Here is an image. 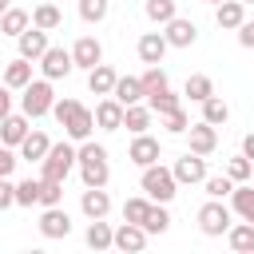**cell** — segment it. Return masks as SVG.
I'll return each instance as SVG.
<instances>
[{
	"label": "cell",
	"mask_w": 254,
	"mask_h": 254,
	"mask_svg": "<svg viewBox=\"0 0 254 254\" xmlns=\"http://www.w3.org/2000/svg\"><path fill=\"white\" fill-rule=\"evenodd\" d=\"M64 131H67V139H75V143H87L91 139V131H95V115L79 103L75 111H71V119L64 123Z\"/></svg>",
	"instance_id": "8fae6325"
},
{
	"label": "cell",
	"mask_w": 254,
	"mask_h": 254,
	"mask_svg": "<svg viewBox=\"0 0 254 254\" xmlns=\"http://www.w3.org/2000/svg\"><path fill=\"white\" fill-rule=\"evenodd\" d=\"M16 44H20V60H28V64L40 60V56L52 48V44H48V32H40V28H28L24 36H16Z\"/></svg>",
	"instance_id": "5bb4252c"
},
{
	"label": "cell",
	"mask_w": 254,
	"mask_h": 254,
	"mask_svg": "<svg viewBox=\"0 0 254 254\" xmlns=\"http://www.w3.org/2000/svg\"><path fill=\"white\" fill-rule=\"evenodd\" d=\"M171 175H175V183L179 187H190V183H206V159H198V155H183V159H175V167H171Z\"/></svg>",
	"instance_id": "52a82bcc"
},
{
	"label": "cell",
	"mask_w": 254,
	"mask_h": 254,
	"mask_svg": "<svg viewBox=\"0 0 254 254\" xmlns=\"http://www.w3.org/2000/svg\"><path fill=\"white\" fill-rule=\"evenodd\" d=\"M28 83H32V64H28V60H12V64L4 67V87H20V91H24Z\"/></svg>",
	"instance_id": "f546056e"
},
{
	"label": "cell",
	"mask_w": 254,
	"mask_h": 254,
	"mask_svg": "<svg viewBox=\"0 0 254 254\" xmlns=\"http://www.w3.org/2000/svg\"><path fill=\"white\" fill-rule=\"evenodd\" d=\"M147 107H151V115H159V119H163V115L179 111V107H183V99L167 87V91H159V95H147Z\"/></svg>",
	"instance_id": "1f68e13d"
},
{
	"label": "cell",
	"mask_w": 254,
	"mask_h": 254,
	"mask_svg": "<svg viewBox=\"0 0 254 254\" xmlns=\"http://www.w3.org/2000/svg\"><path fill=\"white\" fill-rule=\"evenodd\" d=\"M143 12H147L151 24H171V20L179 16V4H175V0H147Z\"/></svg>",
	"instance_id": "4dcf8cb0"
},
{
	"label": "cell",
	"mask_w": 254,
	"mask_h": 254,
	"mask_svg": "<svg viewBox=\"0 0 254 254\" xmlns=\"http://www.w3.org/2000/svg\"><path fill=\"white\" fill-rule=\"evenodd\" d=\"M226 119H230V107H226V103H222V99H218V95H210V99H206V103H202V123H206V127H214V131H218V127H222V123H226Z\"/></svg>",
	"instance_id": "d6a6232c"
},
{
	"label": "cell",
	"mask_w": 254,
	"mask_h": 254,
	"mask_svg": "<svg viewBox=\"0 0 254 254\" xmlns=\"http://www.w3.org/2000/svg\"><path fill=\"white\" fill-rule=\"evenodd\" d=\"M214 20H218V28H242V20H246V4H238V0H226V4H218L214 8Z\"/></svg>",
	"instance_id": "d4e9b609"
},
{
	"label": "cell",
	"mask_w": 254,
	"mask_h": 254,
	"mask_svg": "<svg viewBox=\"0 0 254 254\" xmlns=\"http://www.w3.org/2000/svg\"><path fill=\"white\" fill-rule=\"evenodd\" d=\"M238 44H242V48H254V20H242V28H238Z\"/></svg>",
	"instance_id": "bcb514c9"
},
{
	"label": "cell",
	"mask_w": 254,
	"mask_h": 254,
	"mask_svg": "<svg viewBox=\"0 0 254 254\" xmlns=\"http://www.w3.org/2000/svg\"><path fill=\"white\" fill-rule=\"evenodd\" d=\"M234 222H230V206H222V202H202L198 206V230L206 234V238H218V234H226Z\"/></svg>",
	"instance_id": "5b68a950"
},
{
	"label": "cell",
	"mask_w": 254,
	"mask_h": 254,
	"mask_svg": "<svg viewBox=\"0 0 254 254\" xmlns=\"http://www.w3.org/2000/svg\"><path fill=\"white\" fill-rule=\"evenodd\" d=\"M230 202H234V214L254 226V187H250V183H238V187L230 190Z\"/></svg>",
	"instance_id": "7402d4cb"
},
{
	"label": "cell",
	"mask_w": 254,
	"mask_h": 254,
	"mask_svg": "<svg viewBox=\"0 0 254 254\" xmlns=\"http://www.w3.org/2000/svg\"><path fill=\"white\" fill-rule=\"evenodd\" d=\"M99 64H103V44H99L95 36H79V40L71 44V67L91 71V67H99Z\"/></svg>",
	"instance_id": "8992f818"
},
{
	"label": "cell",
	"mask_w": 254,
	"mask_h": 254,
	"mask_svg": "<svg viewBox=\"0 0 254 254\" xmlns=\"http://www.w3.org/2000/svg\"><path fill=\"white\" fill-rule=\"evenodd\" d=\"M187 139H190V155H198V159H206V155L218 147V131L206 127V123H190Z\"/></svg>",
	"instance_id": "7c38bea8"
},
{
	"label": "cell",
	"mask_w": 254,
	"mask_h": 254,
	"mask_svg": "<svg viewBox=\"0 0 254 254\" xmlns=\"http://www.w3.org/2000/svg\"><path fill=\"white\" fill-rule=\"evenodd\" d=\"M75 163H79V179H83V187L87 190H103L107 187V179H111V167H107V151L99 147V143H79L75 147Z\"/></svg>",
	"instance_id": "6da1fadb"
},
{
	"label": "cell",
	"mask_w": 254,
	"mask_h": 254,
	"mask_svg": "<svg viewBox=\"0 0 254 254\" xmlns=\"http://www.w3.org/2000/svg\"><path fill=\"white\" fill-rule=\"evenodd\" d=\"M163 56H167V40H163V32H143V36H139V60L151 64V67H159Z\"/></svg>",
	"instance_id": "9a60e30c"
},
{
	"label": "cell",
	"mask_w": 254,
	"mask_h": 254,
	"mask_svg": "<svg viewBox=\"0 0 254 254\" xmlns=\"http://www.w3.org/2000/svg\"><path fill=\"white\" fill-rule=\"evenodd\" d=\"M60 202H64V183H40V206L52 210Z\"/></svg>",
	"instance_id": "b9f144b4"
},
{
	"label": "cell",
	"mask_w": 254,
	"mask_h": 254,
	"mask_svg": "<svg viewBox=\"0 0 254 254\" xmlns=\"http://www.w3.org/2000/svg\"><path fill=\"white\" fill-rule=\"evenodd\" d=\"M28 254H48V250H28Z\"/></svg>",
	"instance_id": "816d5d0a"
},
{
	"label": "cell",
	"mask_w": 254,
	"mask_h": 254,
	"mask_svg": "<svg viewBox=\"0 0 254 254\" xmlns=\"http://www.w3.org/2000/svg\"><path fill=\"white\" fill-rule=\"evenodd\" d=\"M115 79H119V75H115V67H107V64H99V67L87 71V87H91L95 95H103V99L115 91Z\"/></svg>",
	"instance_id": "603a6c76"
},
{
	"label": "cell",
	"mask_w": 254,
	"mask_h": 254,
	"mask_svg": "<svg viewBox=\"0 0 254 254\" xmlns=\"http://www.w3.org/2000/svg\"><path fill=\"white\" fill-rule=\"evenodd\" d=\"M52 103H56L52 83H48V79H32V83L24 87V95H20V115L40 119V115H48V111H52Z\"/></svg>",
	"instance_id": "277c9868"
},
{
	"label": "cell",
	"mask_w": 254,
	"mask_h": 254,
	"mask_svg": "<svg viewBox=\"0 0 254 254\" xmlns=\"http://www.w3.org/2000/svg\"><path fill=\"white\" fill-rule=\"evenodd\" d=\"M79 210H83L91 222H95V218H107V210H111V194H107V190H83Z\"/></svg>",
	"instance_id": "ffe728a7"
},
{
	"label": "cell",
	"mask_w": 254,
	"mask_h": 254,
	"mask_svg": "<svg viewBox=\"0 0 254 254\" xmlns=\"http://www.w3.org/2000/svg\"><path fill=\"white\" fill-rule=\"evenodd\" d=\"M36 202H40V179L16 183V206H36Z\"/></svg>",
	"instance_id": "ab89813d"
},
{
	"label": "cell",
	"mask_w": 254,
	"mask_h": 254,
	"mask_svg": "<svg viewBox=\"0 0 254 254\" xmlns=\"http://www.w3.org/2000/svg\"><path fill=\"white\" fill-rule=\"evenodd\" d=\"M238 4H254V0H238Z\"/></svg>",
	"instance_id": "11a10c76"
},
{
	"label": "cell",
	"mask_w": 254,
	"mask_h": 254,
	"mask_svg": "<svg viewBox=\"0 0 254 254\" xmlns=\"http://www.w3.org/2000/svg\"><path fill=\"white\" fill-rule=\"evenodd\" d=\"M143 246H147V230H143V226H131V222H123V226L115 230V242H111V250H123V254H143Z\"/></svg>",
	"instance_id": "30bf717a"
},
{
	"label": "cell",
	"mask_w": 254,
	"mask_h": 254,
	"mask_svg": "<svg viewBox=\"0 0 254 254\" xmlns=\"http://www.w3.org/2000/svg\"><path fill=\"white\" fill-rule=\"evenodd\" d=\"M107 12H111V0H79V16H83V24H99V20H107Z\"/></svg>",
	"instance_id": "8d00e7d4"
},
{
	"label": "cell",
	"mask_w": 254,
	"mask_h": 254,
	"mask_svg": "<svg viewBox=\"0 0 254 254\" xmlns=\"http://www.w3.org/2000/svg\"><path fill=\"white\" fill-rule=\"evenodd\" d=\"M8 206H16V183L0 179V210H8Z\"/></svg>",
	"instance_id": "f6af8a7d"
},
{
	"label": "cell",
	"mask_w": 254,
	"mask_h": 254,
	"mask_svg": "<svg viewBox=\"0 0 254 254\" xmlns=\"http://www.w3.org/2000/svg\"><path fill=\"white\" fill-rule=\"evenodd\" d=\"M12 115V95H8V87H0V123Z\"/></svg>",
	"instance_id": "c3c4849f"
},
{
	"label": "cell",
	"mask_w": 254,
	"mask_h": 254,
	"mask_svg": "<svg viewBox=\"0 0 254 254\" xmlns=\"http://www.w3.org/2000/svg\"><path fill=\"white\" fill-rule=\"evenodd\" d=\"M64 24V12L56 8V4H40L36 12H32V28H40V32H56Z\"/></svg>",
	"instance_id": "f1b7e54d"
},
{
	"label": "cell",
	"mask_w": 254,
	"mask_h": 254,
	"mask_svg": "<svg viewBox=\"0 0 254 254\" xmlns=\"http://www.w3.org/2000/svg\"><path fill=\"white\" fill-rule=\"evenodd\" d=\"M163 127H167L171 135H187V131H190V119H187V111L179 107V111H171V115H163Z\"/></svg>",
	"instance_id": "7bdbcfd3"
},
{
	"label": "cell",
	"mask_w": 254,
	"mask_h": 254,
	"mask_svg": "<svg viewBox=\"0 0 254 254\" xmlns=\"http://www.w3.org/2000/svg\"><path fill=\"white\" fill-rule=\"evenodd\" d=\"M226 238H230V254H254V226H250V222L230 226Z\"/></svg>",
	"instance_id": "484cf974"
},
{
	"label": "cell",
	"mask_w": 254,
	"mask_h": 254,
	"mask_svg": "<svg viewBox=\"0 0 254 254\" xmlns=\"http://www.w3.org/2000/svg\"><path fill=\"white\" fill-rule=\"evenodd\" d=\"M127 159H131L135 167H155V163H159V139H151V135H135Z\"/></svg>",
	"instance_id": "2e32d148"
},
{
	"label": "cell",
	"mask_w": 254,
	"mask_h": 254,
	"mask_svg": "<svg viewBox=\"0 0 254 254\" xmlns=\"http://www.w3.org/2000/svg\"><path fill=\"white\" fill-rule=\"evenodd\" d=\"M183 95H190L194 103H206V99L214 95V83H210V75H190V79H187V87H183Z\"/></svg>",
	"instance_id": "836d02e7"
},
{
	"label": "cell",
	"mask_w": 254,
	"mask_h": 254,
	"mask_svg": "<svg viewBox=\"0 0 254 254\" xmlns=\"http://www.w3.org/2000/svg\"><path fill=\"white\" fill-rule=\"evenodd\" d=\"M202 187H206V194H210L214 202H222V198L234 190V183H230L226 175H206V183H202Z\"/></svg>",
	"instance_id": "60d3db41"
},
{
	"label": "cell",
	"mask_w": 254,
	"mask_h": 254,
	"mask_svg": "<svg viewBox=\"0 0 254 254\" xmlns=\"http://www.w3.org/2000/svg\"><path fill=\"white\" fill-rule=\"evenodd\" d=\"M210 4H214V8H218V4H226V0H210Z\"/></svg>",
	"instance_id": "f5cc1de1"
},
{
	"label": "cell",
	"mask_w": 254,
	"mask_h": 254,
	"mask_svg": "<svg viewBox=\"0 0 254 254\" xmlns=\"http://www.w3.org/2000/svg\"><path fill=\"white\" fill-rule=\"evenodd\" d=\"M147 210H151V198H127V202H123V222H131V226H143Z\"/></svg>",
	"instance_id": "74e56055"
},
{
	"label": "cell",
	"mask_w": 254,
	"mask_h": 254,
	"mask_svg": "<svg viewBox=\"0 0 254 254\" xmlns=\"http://www.w3.org/2000/svg\"><path fill=\"white\" fill-rule=\"evenodd\" d=\"M167 32H163V40H167V48H190L194 40H198V28H194V20H183V16H175L171 24H163Z\"/></svg>",
	"instance_id": "9c48e42d"
},
{
	"label": "cell",
	"mask_w": 254,
	"mask_h": 254,
	"mask_svg": "<svg viewBox=\"0 0 254 254\" xmlns=\"http://www.w3.org/2000/svg\"><path fill=\"white\" fill-rule=\"evenodd\" d=\"M40 71H44V79H48V83H52V79L71 75V52H64V48H48V52L40 56Z\"/></svg>",
	"instance_id": "ba28073f"
},
{
	"label": "cell",
	"mask_w": 254,
	"mask_h": 254,
	"mask_svg": "<svg viewBox=\"0 0 254 254\" xmlns=\"http://www.w3.org/2000/svg\"><path fill=\"white\" fill-rule=\"evenodd\" d=\"M75 107H79L75 99H56V103H52V115H56V123L64 127V123L71 119V111H75Z\"/></svg>",
	"instance_id": "ee69618b"
},
{
	"label": "cell",
	"mask_w": 254,
	"mask_h": 254,
	"mask_svg": "<svg viewBox=\"0 0 254 254\" xmlns=\"http://www.w3.org/2000/svg\"><path fill=\"white\" fill-rule=\"evenodd\" d=\"M250 179H254V175H250ZM250 187H254V183H250Z\"/></svg>",
	"instance_id": "9f6ffc18"
},
{
	"label": "cell",
	"mask_w": 254,
	"mask_h": 254,
	"mask_svg": "<svg viewBox=\"0 0 254 254\" xmlns=\"http://www.w3.org/2000/svg\"><path fill=\"white\" fill-rule=\"evenodd\" d=\"M167 226H171V214H167L159 202H151V210H147V218H143V230H147V234H167Z\"/></svg>",
	"instance_id": "d590c367"
},
{
	"label": "cell",
	"mask_w": 254,
	"mask_h": 254,
	"mask_svg": "<svg viewBox=\"0 0 254 254\" xmlns=\"http://www.w3.org/2000/svg\"><path fill=\"white\" fill-rule=\"evenodd\" d=\"M139 187H143V194L151 198V202H171L175 194H179V183H175V175H171V167H143V179H139Z\"/></svg>",
	"instance_id": "7a4b0ae2"
},
{
	"label": "cell",
	"mask_w": 254,
	"mask_h": 254,
	"mask_svg": "<svg viewBox=\"0 0 254 254\" xmlns=\"http://www.w3.org/2000/svg\"><path fill=\"white\" fill-rule=\"evenodd\" d=\"M12 167H16V155H12L8 147H0V179H8V175H12Z\"/></svg>",
	"instance_id": "7dc6e473"
},
{
	"label": "cell",
	"mask_w": 254,
	"mask_h": 254,
	"mask_svg": "<svg viewBox=\"0 0 254 254\" xmlns=\"http://www.w3.org/2000/svg\"><path fill=\"white\" fill-rule=\"evenodd\" d=\"M91 115H95V127H103V131H119V127H123V107H119L111 95H107V99H99Z\"/></svg>",
	"instance_id": "e0dca14e"
},
{
	"label": "cell",
	"mask_w": 254,
	"mask_h": 254,
	"mask_svg": "<svg viewBox=\"0 0 254 254\" xmlns=\"http://www.w3.org/2000/svg\"><path fill=\"white\" fill-rule=\"evenodd\" d=\"M250 175H254V163H250V159H242V155H238V159H230V163H226V179H230L234 187H238V183H250Z\"/></svg>",
	"instance_id": "f35d334b"
},
{
	"label": "cell",
	"mask_w": 254,
	"mask_h": 254,
	"mask_svg": "<svg viewBox=\"0 0 254 254\" xmlns=\"http://www.w3.org/2000/svg\"><path fill=\"white\" fill-rule=\"evenodd\" d=\"M139 83H143V99L147 95H159V91H167V71L163 67H147L139 75Z\"/></svg>",
	"instance_id": "e575fe53"
},
{
	"label": "cell",
	"mask_w": 254,
	"mask_h": 254,
	"mask_svg": "<svg viewBox=\"0 0 254 254\" xmlns=\"http://www.w3.org/2000/svg\"><path fill=\"white\" fill-rule=\"evenodd\" d=\"M8 8H12V0H0V16H4V12H8Z\"/></svg>",
	"instance_id": "f907efd6"
},
{
	"label": "cell",
	"mask_w": 254,
	"mask_h": 254,
	"mask_svg": "<svg viewBox=\"0 0 254 254\" xmlns=\"http://www.w3.org/2000/svg\"><path fill=\"white\" fill-rule=\"evenodd\" d=\"M83 242H87V246H91L95 254H107V250H111V242H115V230H111V226H107L103 218H95V222L87 226Z\"/></svg>",
	"instance_id": "44dd1931"
},
{
	"label": "cell",
	"mask_w": 254,
	"mask_h": 254,
	"mask_svg": "<svg viewBox=\"0 0 254 254\" xmlns=\"http://www.w3.org/2000/svg\"><path fill=\"white\" fill-rule=\"evenodd\" d=\"M28 115H8L4 123H0V139H4V147H20L24 139H28Z\"/></svg>",
	"instance_id": "d6986e66"
},
{
	"label": "cell",
	"mask_w": 254,
	"mask_h": 254,
	"mask_svg": "<svg viewBox=\"0 0 254 254\" xmlns=\"http://www.w3.org/2000/svg\"><path fill=\"white\" fill-rule=\"evenodd\" d=\"M28 28H32V16H28L24 8H8V12L0 16V32H4V36H24Z\"/></svg>",
	"instance_id": "4316f807"
},
{
	"label": "cell",
	"mask_w": 254,
	"mask_h": 254,
	"mask_svg": "<svg viewBox=\"0 0 254 254\" xmlns=\"http://www.w3.org/2000/svg\"><path fill=\"white\" fill-rule=\"evenodd\" d=\"M71 167H75V147L71 143H52V151L40 163V183H64Z\"/></svg>",
	"instance_id": "3957f363"
},
{
	"label": "cell",
	"mask_w": 254,
	"mask_h": 254,
	"mask_svg": "<svg viewBox=\"0 0 254 254\" xmlns=\"http://www.w3.org/2000/svg\"><path fill=\"white\" fill-rule=\"evenodd\" d=\"M242 159H250V163H254V131L242 139Z\"/></svg>",
	"instance_id": "681fc988"
},
{
	"label": "cell",
	"mask_w": 254,
	"mask_h": 254,
	"mask_svg": "<svg viewBox=\"0 0 254 254\" xmlns=\"http://www.w3.org/2000/svg\"><path fill=\"white\" fill-rule=\"evenodd\" d=\"M48 151H52V139H48L44 131H28V139L20 143V155H24L28 163H44Z\"/></svg>",
	"instance_id": "cb8c5ba5"
},
{
	"label": "cell",
	"mask_w": 254,
	"mask_h": 254,
	"mask_svg": "<svg viewBox=\"0 0 254 254\" xmlns=\"http://www.w3.org/2000/svg\"><path fill=\"white\" fill-rule=\"evenodd\" d=\"M107 254H123V250H107Z\"/></svg>",
	"instance_id": "db71d44e"
},
{
	"label": "cell",
	"mask_w": 254,
	"mask_h": 254,
	"mask_svg": "<svg viewBox=\"0 0 254 254\" xmlns=\"http://www.w3.org/2000/svg\"><path fill=\"white\" fill-rule=\"evenodd\" d=\"M111 99H115L119 107H135V103L143 99V83H139L135 75H119V79H115V91H111Z\"/></svg>",
	"instance_id": "ac0fdd59"
},
{
	"label": "cell",
	"mask_w": 254,
	"mask_h": 254,
	"mask_svg": "<svg viewBox=\"0 0 254 254\" xmlns=\"http://www.w3.org/2000/svg\"><path fill=\"white\" fill-rule=\"evenodd\" d=\"M40 234H44V238H67V234H71L67 210H60V206L44 210V214H40Z\"/></svg>",
	"instance_id": "4fadbf2b"
},
{
	"label": "cell",
	"mask_w": 254,
	"mask_h": 254,
	"mask_svg": "<svg viewBox=\"0 0 254 254\" xmlns=\"http://www.w3.org/2000/svg\"><path fill=\"white\" fill-rule=\"evenodd\" d=\"M123 127H127L131 135H147V127H151V107H143V103L123 107Z\"/></svg>",
	"instance_id": "83f0119b"
}]
</instances>
